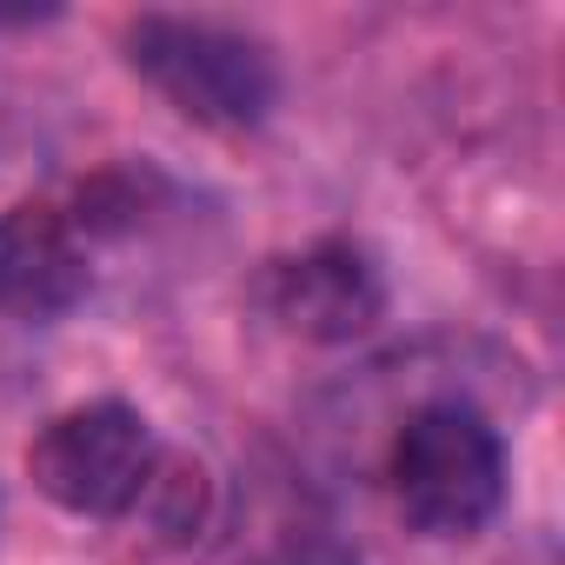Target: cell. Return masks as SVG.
I'll return each instance as SVG.
<instances>
[{"label": "cell", "instance_id": "1", "mask_svg": "<svg viewBox=\"0 0 565 565\" xmlns=\"http://www.w3.org/2000/svg\"><path fill=\"white\" fill-rule=\"evenodd\" d=\"M127 61L180 120L213 127V134H246L279 100V74H273L266 47L220 21L140 14L127 28Z\"/></svg>", "mask_w": 565, "mask_h": 565}, {"label": "cell", "instance_id": "2", "mask_svg": "<svg viewBox=\"0 0 565 565\" xmlns=\"http://www.w3.org/2000/svg\"><path fill=\"white\" fill-rule=\"evenodd\" d=\"M393 499L426 539H472L505 499V439L466 399L419 406L393 439Z\"/></svg>", "mask_w": 565, "mask_h": 565}, {"label": "cell", "instance_id": "3", "mask_svg": "<svg viewBox=\"0 0 565 565\" xmlns=\"http://www.w3.org/2000/svg\"><path fill=\"white\" fill-rule=\"evenodd\" d=\"M160 446L140 406L87 399L54 413L28 446V479L74 519H127L147 492Z\"/></svg>", "mask_w": 565, "mask_h": 565}, {"label": "cell", "instance_id": "4", "mask_svg": "<svg viewBox=\"0 0 565 565\" xmlns=\"http://www.w3.org/2000/svg\"><path fill=\"white\" fill-rule=\"evenodd\" d=\"M266 307L294 340L313 347H353L380 327L386 313V279L366 246L353 239H320L266 273Z\"/></svg>", "mask_w": 565, "mask_h": 565}, {"label": "cell", "instance_id": "5", "mask_svg": "<svg viewBox=\"0 0 565 565\" xmlns=\"http://www.w3.org/2000/svg\"><path fill=\"white\" fill-rule=\"evenodd\" d=\"M87 233L54 200H21L0 213V313L8 320H61L87 300Z\"/></svg>", "mask_w": 565, "mask_h": 565}, {"label": "cell", "instance_id": "6", "mask_svg": "<svg viewBox=\"0 0 565 565\" xmlns=\"http://www.w3.org/2000/svg\"><path fill=\"white\" fill-rule=\"evenodd\" d=\"M134 512H147L160 539H193V532L206 525V512H213L206 466H200V459H180V452H160V459H153V472H147V492H140V505H134Z\"/></svg>", "mask_w": 565, "mask_h": 565}, {"label": "cell", "instance_id": "7", "mask_svg": "<svg viewBox=\"0 0 565 565\" xmlns=\"http://www.w3.org/2000/svg\"><path fill=\"white\" fill-rule=\"evenodd\" d=\"M266 565H360V558H353L340 539H327V532H300V539H287V545H273Z\"/></svg>", "mask_w": 565, "mask_h": 565}]
</instances>
